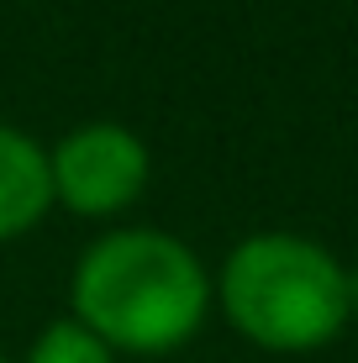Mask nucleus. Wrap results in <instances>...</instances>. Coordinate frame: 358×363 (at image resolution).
<instances>
[{
  "instance_id": "nucleus-1",
  "label": "nucleus",
  "mask_w": 358,
  "mask_h": 363,
  "mask_svg": "<svg viewBox=\"0 0 358 363\" xmlns=\"http://www.w3.org/2000/svg\"><path fill=\"white\" fill-rule=\"evenodd\" d=\"M69 306L84 332L111 353L164 358L201 332L211 311L206 264L158 227L106 232L79 253L69 279Z\"/></svg>"
},
{
  "instance_id": "nucleus-2",
  "label": "nucleus",
  "mask_w": 358,
  "mask_h": 363,
  "mask_svg": "<svg viewBox=\"0 0 358 363\" xmlns=\"http://www.w3.org/2000/svg\"><path fill=\"white\" fill-rule=\"evenodd\" d=\"M216 300L253 347L316 353L348 327V269L301 232H253L227 253Z\"/></svg>"
},
{
  "instance_id": "nucleus-3",
  "label": "nucleus",
  "mask_w": 358,
  "mask_h": 363,
  "mask_svg": "<svg viewBox=\"0 0 358 363\" xmlns=\"http://www.w3.org/2000/svg\"><path fill=\"white\" fill-rule=\"evenodd\" d=\"M53 200L74 216H116L147 190V143L121 121H84L47 147Z\"/></svg>"
},
{
  "instance_id": "nucleus-4",
  "label": "nucleus",
  "mask_w": 358,
  "mask_h": 363,
  "mask_svg": "<svg viewBox=\"0 0 358 363\" xmlns=\"http://www.w3.org/2000/svg\"><path fill=\"white\" fill-rule=\"evenodd\" d=\"M53 206L58 200H53L47 147L37 137H27L21 127L0 121V242L27 237Z\"/></svg>"
},
{
  "instance_id": "nucleus-5",
  "label": "nucleus",
  "mask_w": 358,
  "mask_h": 363,
  "mask_svg": "<svg viewBox=\"0 0 358 363\" xmlns=\"http://www.w3.org/2000/svg\"><path fill=\"white\" fill-rule=\"evenodd\" d=\"M27 363H116V353L95 332H84L74 316H64V321H47L37 332Z\"/></svg>"
},
{
  "instance_id": "nucleus-6",
  "label": "nucleus",
  "mask_w": 358,
  "mask_h": 363,
  "mask_svg": "<svg viewBox=\"0 0 358 363\" xmlns=\"http://www.w3.org/2000/svg\"><path fill=\"white\" fill-rule=\"evenodd\" d=\"M348 321H358V269H348Z\"/></svg>"
},
{
  "instance_id": "nucleus-7",
  "label": "nucleus",
  "mask_w": 358,
  "mask_h": 363,
  "mask_svg": "<svg viewBox=\"0 0 358 363\" xmlns=\"http://www.w3.org/2000/svg\"><path fill=\"white\" fill-rule=\"evenodd\" d=\"M0 363H6V358H0Z\"/></svg>"
}]
</instances>
